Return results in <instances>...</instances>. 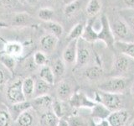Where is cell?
<instances>
[{
    "instance_id": "obj_43",
    "label": "cell",
    "mask_w": 134,
    "mask_h": 126,
    "mask_svg": "<svg viewBox=\"0 0 134 126\" xmlns=\"http://www.w3.org/2000/svg\"><path fill=\"white\" fill-rule=\"evenodd\" d=\"M73 1H75V0H63V2H64L65 4H67V3H70L73 2Z\"/></svg>"
},
{
    "instance_id": "obj_47",
    "label": "cell",
    "mask_w": 134,
    "mask_h": 126,
    "mask_svg": "<svg viewBox=\"0 0 134 126\" xmlns=\"http://www.w3.org/2000/svg\"><path fill=\"white\" fill-rule=\"evenodd\" d=\"M46 1H47V2H54V0H46Z\"/></svg>"
},
{
    "instance_id": "obj_32",
    "label": "cell",
    "mask_w": 134,
    "mask_h": 126,
    "mask_svg": "<svg viewBox=\"0 0 134 126\" xmlns=\"http://www.w3.org/2000/svg\"><path fill=\"white\" fill-rule=\"evenodd\" d=\"M11 123V113L6 109H1L0 110V126H10Z\"/></svg>"
},
{
    "instance_id": "obj_4",
    "label": "cell",
    "mask_w": 134,
    "mask_h": 126,
    "mask_svg": "<svg viewBox=\"0 0 134 126\" xmlns=\"http://www.w3.org/2000/svg\"><path fill=\"white\" fill-rule=\"evenodd\" d=\"M23 81H19L13 83L10 87H8L7 90V97L8 99L13 104L19 103L26 100V98L24 94L23 87H22Z\"/></svg>"
},
{
    "instance_id": "obj_28",
    "label": "cell",
    "mask_w": 134,
    "mask_h": 126,
    "mask_svg": "<svg viewBox=\"0 0 134 126\" xmlns=\"http://www.w3.org/2000/svg\"><path fill=\"white\" fill-rule=\"evenodd\" d=\"M51 69L54 75V77H58V78L61 77L65 74V65L64 61L60 60V59H56L53 63Z\"/></svg>"
},
{
    "instance_id": "obj_7",
    "label": "cell",
    "mask_w": 134,
    "mask_h": 126,
    "mask_svg": "<svg viewBox=\"0 0 134 126\" xmlns=\"http://www.w3.org/2000/svg\"><path fill=\"white\" fill-rule=\"evenodd\" d=\"M84 43H85V40L80 38L77 43V54L76 61H75V66L78 68L86 66L91 57L90 50Z\"/></svg>"
},
{
    "instance_id": "obj_42",
    "label": "cell",
    "mask_w": 134,
    "mask_h": 126,
    "mask_svg": "<svg viewBox=\"0 0 134 126\" xmlns=\"http://www.w3.org/2000/svg\"><path fill=\"white\" fill-rule=\"evenodd\" d=\"M38 2V0H26V3L29 4H35Z\"/></svg>"
},
{
    "instance_id": "obj_24",
    "label": "cell",
    "mask_w": 134,
    "mask_h": 126,
    "mask_svg": "<svg viewBox=\"0 0 134 126\" xmlns=\"http://www.w3.org/2000/svg\"><path fill=\"white\" fill-rule=\"evenodd\" d=\"M22 87L26 99L32 98L35 92V79L33 77H26L22 82Z\"/></svg>"
},
{
    "instance_id": "obj_11",
    "label": "cell",
    "mask_w": 134,
    "mask_h": 126,
    "mask_svg": "<svg viewBox=\"0 0 134 126\" xmlns=\"http://www.w3.org/2000/svg\"><path fill=\"white\" fill-rule=\"evenodd\" d=\"M58 41L59 39L57 36L52 34H47L40 39L41 50L45 53H51L56 48Z\"/></svg>"
},
{
    "instance_id": "obj_12",
    "label": "cell",
    "mask_w": 134,
    "mask_h": 126,
    "mask_svg": "<svg viewBox=\"0 0 134 126\" xmlns=\"http://www.w3.org/2000/svg\"><path fill=\"white\" fill-rule=\"evenodd\" d=\"M114 47L118 51L129 58L134 59V43L125 40H116Z\"/></svg>"
},
{
    "instance_id": "obj_19",
    "label": "cell",
    "mask_w": 134,
    "mask_h": 126,
    "mask_svg": "<svg viewBox=\"0 0 134 126\" xmlns=\"http://www.w3.org/2000/svg\"><path fill=\"white\" fill-rule=\"evenodd\" d=\"M40 77L42 80L49 83L50 86H52L55 82V77L52 71L51 67L48 66H41V69L40 71Z\"/></svg>"
},
{
    "instance_id": "obj_30",
    "label": "cell",
    "mask_w": 134,
    "mask_h": 126,
    "mask_svg": "<svg viewBox=\"0 0 134 126\" xmlns=\"http://www.w3.org/2000/svg\"><path fill=\"white\" fill-rule=\"evenodd\" d=\"M80 6H81V2L80 0H75V1L71 2L70 3L65 4L64 13L66 17H70L74 15L75 13H76L79 9Z\"/></svg>"
},
{
    "instance_id": "obj_5",
    "label": "cell",
    "mask_w": 134,
    "mask_h": 126,
    "mask_svg": "<svg viewBox=\"0 0 134 126\" xmlns=\"http://www.w3.org/2000/svg\"><path fill=\"white\" fill-rule=\"evenodd\" d=\"M110 22V21H109ZM111 31L115 39L118 40H123L130 35V28L122 19H116L113 23H110Z\"/></svg>"
},
{
    "instance_id": "obj_33",
    "label": "cell",
    "mask_w": 134,
    "mask_h": 126,
    "mask_svg": "<svg viewBox=\"0 0 134 126\" xmlns=\"http://www.w3.org/2000/svg\"><path fill=\"white\" fill-rule=\"evenodd\" d=\"M52 109H53V113L59 118V119H62L63 116L65 114L64 107H63V105H62V101H60L59 99L53 101Z\"/></svg>"
},
{
    "instance_id": "obj_27",
    "label": "cell",
    "mask_w": 134,
    "mask_h": 126,
    "mask_svg": "<svg viewBox=\"0 0 134 126\" xmlns=\"http://www.w3.org/2000/svg\"><path fill=\"white\" fill-rule=\"evenodd\" d=\"M84 28H85V24H84V23H82V22H80L75 24L69 33L68 37H67L68 40L70 41V40H78L80 38H81Z\"/></svg>"
},
{
    "instance_id": "obj_29",
    "label": "cell",
    "mask_w": 134,
    "mask_h": 126,
    "mask_svg": "<svg viewBox=\"0 0 134 126\" xmlns=\"http://www.w3.org/2000/svg\"><path fill=\"white\" fill-rule=\"evenodd\" d=\"M31 102L30 101H27L25 100L24 102H21L19 103H15V104H13V111L14 113V115L16 116V119L19 114H21L22 113L25 112L29 110V108H31Z\"/></svg>"
},
{
    "instance_id": "obj_16",
    "label": "cell",
    "mask_w": 134,
    "mask_h": 126,
    "mask_svg": "<svg viewBox=\"0 0 134 126\" xmlns=\"http://www.w3.org/2000/svg\"><path fill=\"white\" fill-rule=\"evenodd\" d=\"M60 119L54 114L53 111H47L40 116L41 126H58Z\"/></svg>"
},
{
    "instance_id": "obj_3",
    "label": "cell",
    "mask_w": 134,
    "mask_h": 126,
    "mask_svg": "<svg viewBox=\"0 0 134 126\" xmlns=\"http://www.w3.org/2000/svg\"><path fill=\"white\" fill-rule=\"evenodd\" d=\"M100 19L102 23V28L98 32V40H102L108 47H113L116 40L111 31L109 19L105 14L102 15Z\"/></svg>"
},
{
    "instance_id": "obj_35",
    "label": "cell",
    "mask_w": 134,
    "mask_h": 126,
    "mask_svg": "<svg viewBox=\"0 0 134 126\" xmlns=\"http://www.w3.org/2000/svg\"><path fill=\"white\" fill-rule=\"evenodd\" d=\"M30 19V16L27 13H19L17 14L14 18V24L16 25H20L24 24L26 22H28V20Z\"/></svg>"
},
{
    "instance_id": "obj_14",
    "label": "cell",
    "mask_w": 134,
    "mask_h": 126,
    "mask_svg": "<svg viewBox=\"0 0 134 126\" xmlns=\"http://www.w3.org/2000/svg\"><path fill=\"white\" fill-rule=\"evenodd\" d=\"M56 92H57V97L59 100L62 101V102L70 100L71 96L73 95L71 86L68 82L65 81L59 82L57 88H56Z\"/></svg>"
},
{
    "instance_id": "obj_13",
    "label": "cell",
    "mask_w": 134,
    "mask_h": 126,
    "mask_svg": "<svg viewBox=\"0 0 134 126\" xmlns=\"http://www.w3.org/2000/svg\"><path fill=\"white\" fill-rule=\"evenodd\" d=\"M81 39L88 43H93L98 40V32L93 26V20H90L85 25Z\"/></svg>"
},
{
    "instance_id": "obj_1",
    "label": "cell",
    "mask_w": 134,
    "mask_h": 126,
    "mask_svg": "<svg viewBox=\"0 0 134 126\" xmlns=\"http://www.w3.org/2000/svg\"><path fill=\"white\" fill-rule=\"evenodd\" d=\"M95 101L98 103H102L111 112L121 109L122 106V98L120 94L117 93L99 91L96 93Z\"/></svg>"
},
{
    "instance_id": "obj_36",
    "label": "cell",
    "mask_w": 134,
    "mask_h": 126,
    "mask_svg": "<svg viewBox=\"0 0 134 126\" xmlns=\"http://www.w3.org/2000/svg\"><path fill=\"white\" fill-rule=\"evenodd\" d=\"M0 60L3 62V64L6 67H8L9 70H13L15 65V61L14 60V58L10 56H8V55H5V56H2L0 57Z\"/></svg>"
},
{
    "instance_id": "obj_38",
    "label": "cell",
    "mask_w": 134,
    "mask_h": 126,
    "mask_svg": "<svg viewBox=\"0 0 134 126\" xmlns=\"http://www.w3.org/2000/svg\"><path fill=\"white\" fill-rule=\"evenodd\" d=\"M95 126H111V125L107 119H100L96 124Z\"/></svg>"
},
{
    "instance_id": "obj_20",
    "label": "cell",
    "mask_w": 134,
    "mask_h": 126,
    "mask_svg": "<svg viewBox=\"0 0 134 126\" xmlns=\"http://www.w3.org/2000/svg\"><path fill=\"white\" fill-rule=\"evenodd\" d=\"M102 4L100 0H90L86 6V14L90 18L96 17L102 9Z\"/></svg>"
},
{
    "instance_id": "obj_25",
    "label": "cell",
    "mask_w": 134,
    "mask_h": 126,
    "mask_svg": "<svg viewBox=\"0 0 134 126\" xmlns=\"http://www.w3.org/2000/svg\"><path fill=\"white\" fill-rule=\"evenodd\" d=\"M119 13L130 29L134 31V8H126V9L120 10Z\"/></svg>"
},
{
    "instance_id": "obj_15",
    "label": "cell",
    "mask_w": 134,
    "mask_h": 126,
    "mask_svg": "<svg viewBox=\"0 0 134 126\" xmlns=\"http://www.w3.org/2000/svg\"><path fill=\"white\" fill-rule=\"evenodd\" d=\"M50 89V85L40 77L35 80V92H34V96L35 98L40 96L46 95Z\"/></svg>"
},
{
    "instance_id": "obj_37",
    "label": "cell",
    "mask_w": 134,
    "mask_h": 126,
    "mask_svg": "<svg viewBox=\"0 0 134 126\" xmlns=\"http://www.w3.org/2000/svg\"><path fill=\"white\" fill-rule=\"evenodd\" d=\"M6 82V74L3 69L0 68V88H1Z\"/></svg>"
},
{
    "instance_id": "obj_39",
    "label": "cell",
    "mask_w": 134,
    "mask_h": 126,
    "mask_svg": "<svg viewBox=\"0 0 134 126\" xmlns=\"http://www.w3.org/2000/svg\"><path fill=\"white\" fill-rule=\"evenodd\" d=\"M128 8H134V0H122Z\"/></svg>"
},
{
    "instance_id": "obj_22",
    "label": "cell",
    "mask_w": 134,
    "mask_h": 126,
    "mask_svg": "<svg viewBox=\"0 0 134 126\" xmlns=\"http://www.w3.org/2000/svg\"><path fill=\"white\" fill-rule=\"evenodd\" d=\"M15 120L17 126H32L34 124V116L27 110L19 114Z\"/></svg>"
},
{
    "instance_id": "obj_8",
    "label": "cell",
    "mask_w": 134,
    "mask_h": 126,
    "mask_svg": "<svg viewBox=\"0 0 134 126\" xmlns=\"http://www.w3.org/2000/svg\"><path fill=\"white\" fill-rule=\"evenodd\" d=\"M31 102V106L38 113H44L47 111H50V108H52L53 100L51 97L49 96L48 94L37 97L35 98Z\"/></svg>"
},
{
    "instance_id": "obj_41",
    "label": "cell",
    "mask_w": 134,
    "mask_h": 126,
    "mask_svg": "<svg viewBox=\"0 0 134 126\" xmlns=\"http://www.w3.org/2000/svg\"><path fill=\"white\" fill-rule=\"evenodd\" d=\"M58 126H70V125H69L68 121L62 118V119H60V121H59Z\"/></svg>"
},
{
    "instance_id": "obj_10",
    "label": "cell",
    "mask_w": 134,
    "mask_h": 126,
    "mask_svg": "<svg viewBox=\"0 0 134 126\" xmlns=\"http://www.w3.org/2000/svg\"><path fill=\"white\" fill-rule=\"evenodd\" d=\"M78 40H73L69 41L68 45H67L64 51H63V61L68 63V64H73V63H75V61H76Z\"/></svg>"
},
{
    "instance_id": "obj_18",
    "label": "cell",
    "mask_w": 134,
    "mask_h": 126,
    "mask_svg": "<svg viewBox=\"0 0 134 126\" xmlns=\"http://www.w3.org/2000/svg\"><path fill=\"white\" fill-rule=\"evenodd\" d=\"M103 70L100 66H90L85 71V76L91 81H97L103 76Z\"/></svg>"
},
{
    "instance_id": "obj_2",
    "label": "cell",
    "mask_w": 134,
    "mask_h": 126,
    "mask_svg": "<svg viewBox=\"0 0 134 126\" xmlns=\"http://www.w3.org/2000/svg\"><path fill=\"white\" fill-rule=\"evenodd\" d=\"M127 87V80L121 77H111L104 81L98 86L99 91L110 93H121Z\"/></svg>"
},
{
    "instance_id": "obj_46",
    "label": "cell",
    "mask_w": 134,
    "mask_h": 126,
    "mask_svg": "<svg viewBox=\"0 0 134 126\" xmlns=\"http://www.w3.org/2000/svg\"><path fill=\"white\" fill-rule=\"evenodd\" d=\"M19 3H23V4H24L25 3H26V0H19Z\"/></svg>"
},
{
    "instance_id": "obj_23",
    "label": "cell",
    "mask_w": 134,
    "mask_h": 126,
    "mask_svg": "<svg viewBox=\"0 0 134 126\" xmlns=\"http://www.w3.org/2000/svg\"><path fill=\"white\" fill-rule=\"evenodd\" d=\"M43 27L46 30L49 31V34L55 35L57 37L60 36L63 34V27L60 24H58L54 21H47V22H43L42 24Z\"/></svg>"
},
{
    "instance_id": "obj_31",
    "label": "cell",
    "mask_w": 134,
    "mask_h": 126,
    "mask_svg": "<svg viewBox=\"0 0 134 126\" xmlns=\"http://www.w3.org/2000/svg\"><path fill=\"white\" fill-rule=\"evenodd\" d=\"M54 15V12L53 9L49 8H40L38 12V17L44 22L47 21H52V19Z\"/></svg>"
},
{
    "instance_id": "obj_34",
    "label": "cell",
    "mask_w": 134,
    "mask_h": 126,
    "mask_svg": "<svg viewBox=\"0 0 134 126\" xmlns=\"http://www.w3.org/2000/svg\"><path fill=\"white\" fill-rule=\"evenodd\" d=\"M34 62L37 66H46L47 57L43 51H37L34 55Z\"/></svg>"
},
{
    "instance_id": "obj_44",
    "label": "cell",
    "mask_w": 134,
    "mask_h": 126,
    "mask_svg": "<svg viewBox=\"0 0 134 126\" xmlns=\"http://www.w3.org/2000/svg\"><path fill=\"white\" fill-rule=\"evenodd\" d=\"M127 126H134V119L132 122H130V123L127 124Z\"/></svg>"
},
{
    "instance_id": "obj_40",
    "label": "cell",
    "mask_w": 134,
    "mask_h": 126,
    "mask_svg": "<svg viewBox=\"0 0 134 126\" xmlns=\"http://www.w3.org/2000/svg\"><path fill=\"white\" fill-rule=\"evenodd\" d=\"M0 3H3V5L10 6V5H13V4L15 3V0H0Z\"/></svg>"
},
{
    "instance_id": "obj_9",
    "label": "cell",
    "mask_w": 134,
    "mask_h": 126,
    "mask_svg": "<svg viewBox=\"0 0 134 126\" xmlns=\"http://www.w3.org/2000/svg\"><path fill=\"white\" fill-rule=\"evenodd\" d=\"M96 103L91 101L90 98L82 93V92H76V93H73L70 98V104L71 106L75 108H92Z\"/></svg>"
},
{
    "instance_id": "obj_26",
    "label": "cell",
    "mask_w": 134,
    "mask_h": 126,
    "mask_svg": "<svg viewBox=\"0 0 134 126\" xmlns=\"http://www.w3.org/2000/svg\"><path fill=\"white\" fill-rule=\"evenodd\" d=\"M23 51V46L18 42H10L5 45V52L6 55L10 56H19Z\"/></svg>"
},
{
    "instance_id": "obj_17",
    "label": "cell",
    "mask_w": 134,
    "mask_h": 126,
    "mask_svg": "<svg viewBox=\"0 0 134 126\" xmlns=\"http://www.w3.org/2000/svg\"><path fill=\"white\" fill-rule=\"evenodd\" d=\"M111 113V111L103 106L102 103H96L95 106L91 108V115L96 119H107L109 114Z\"/></svg>"
},
{
    "instance_id": "obj_21",
    "label": "cell",
    "mask_w": 134,
    "mask_h": 126,
    "mask_svg": "<svg viewBox=\"0 0 134 126\" xmlns=\"http://www.w3.org/2000/svg\"><path fill=\"white\" fill-rule=\"evenodd\" d=\"M114 67L116 71L121 73L125 72L129 67V59L127 56L120 55L116 56L114 61Z\"/></svg>"
},
{
    "instance_id": "obj_45",
    "label": "cell",
    "mask_w": 134,
    "mask_h": 126,
    "mask_svg": "<svg viewBox=\"0 0 134 126\" xmlns=\"http://www.w3.org/2000/svg\"><path fill=\"white\" fill-rule=\"evenodd\" d=\"M131 92H132V95H134V84L132 85V89H131Z\"/></svg>"
},
{
    "instance_id": "obj_6",
    "label": "cell",
    "mask_w": 134,
    "mask_h": 126,
    "mask_svg": "<svg viewBox=\"0 0 134 126\" xmlns=\"http://www.w3.org/2000/svg\"><path fill=\"white\" fill-rule=\"evenodd\" d=\"M130 118V113L125 109H118V110L111 112L107 117V120L111 126H126Z\"/></svg>"
}]
</instances>
